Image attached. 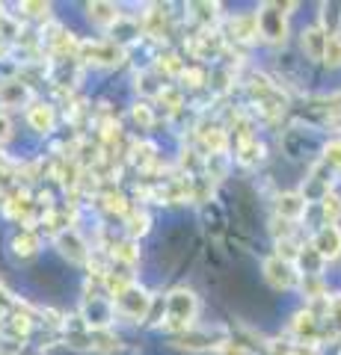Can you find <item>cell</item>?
<instances>
[{
    "instance_id": "6da1fadb",
    "label": "cell",
    "mask_w": 341,
    "mask_h": 355,
    "mask_svg": "<svg viewBox=\"0 0 341 355\" xmlns=\"http://www.w3.org/2000/svg\"><path fill=\"white\" fill-rule=\"evenodd\" d=\"M196 314H199V299H196V293L178 287V291H172V293L167 296V326H169L172 331H187V329H193Z\"/></svg>"
},
{
    "instance_id": "7a4b0ae2",
    "label": "cell",
    "mask_w": 341,
    "mask_h": 355,
    "mask_svg": "<svg viewBox=\"0 0 341 355\" xmlns=\"http://www.w3.org/2000/svg\"><path fill=\"white\" fill-rule=\"evenodd\" d=\"M288 9H294V3H261L258 6V33L267 42H285L288 36Z\"/></svg>"
},
{
    "instance_id": "3957f363",
    "label": "cell",
    "mask_w": 341,
    "mask_h": 355,
    "mask_svg": "<svg viewBox=\"0 0 341 355\" xmlns=\"http://www.w3.org/2000/svg\"><path fill=\"white\" fill-rule=\"evenodd\" d=\"M113 305H116L119 314L128 317V320H146L149 317V308H151V296L142 291V287L128 284L125 291L113 299Z\"/></svg>"
},
{
    "instance_id": "277c9868",
    "label": "cell",
    "mask_w": 341,
    "mask_h": 355,
    "mask_svg": "<svg viewBox=\"0 0 341 355\" xmlns=\"http://www.w3.org/2000/svg\"><path fill=\"white\" fill-rule=\"evenodd\" d=\"M264 279H267L276 291H288V287H297L303 279H300V270H297L294 261H285L279 254L264 261Z\"/></svg>"
},
{
    "instance_id": "5b68a950",
    "label": "cell",
    "mask_w": 341,
    "mask_h": 355,
    "mask_svg": "<svg viewBox=\"0 0 341 355\" xmlns=\"http://www.w3.org/2000/svg\"><path fill=\"white\" fill-rule=\"evenodd\" d=\"M175 343L184 349H223L226 343H232L226 335V329H187L181 338H175Z\"/></svg>"
},
{
    "instance_id": "8992f818",
    "label": "cell",
    "mask_w": 341,
    "mask_h": 355,
    "mask_svg": "<svg viewBox=\"0 0 341 355\" xmlns=\"http://www.w3.org/2000/svg\"><path fill=\"white\" fill-rule=\"evenodd\" d=\"M78 57L98 62V65H116L119 60H122V48H119L116 42H83Z\"/></svg>"
},
{
    "instance_id": "52a82bcc",
    "label": "cell",
    "mask_w": 341,
    "mask_h": 355,
    "mask_svg": "<svg viewBox=\"0 0 341 355\" xmlns=\"http://www.w3.org/2000/svg\"><path fill=\"white\" fill-rule=\"evenodd\" d=\"M312 249L321 254L324 261H335L341 254V228L338 225H324L312 237Z\"/></svg>"
},
{
    "instance_id": "ba28073f",
    "label": "cell",
    "mask_w": 341,
    "mask_h": 355,
    "mask_svg": "<svg viewBox=\"0 0 341 355\" xmlns=\"http://www.w3.org/2000/svg\"><path fill=\"white\" fill-rule=\"evenodd\" d=\"M57 249L69 258L72 263H86L90 261V249H86L83 237L78 234V231H63V234H57Z\"/></svg>"
},
{
    "instance_id": "9c48e42d",
    "label": "cell",
    "mask_w": 341,
    "mask_h": 355,
    "mask_svg": "<svg viewBox=\"0 0 341 355\" xmlns=\"http://www.w3.org/2000/svg\"><path fill=\"white\" fill-rule=\"evenodd\" d=\"M326 42H329V33H326L321 24H317V27H309V30H303V51L309 53L312 60H324Z\"/></svg>"
},
{
    "instance_id": "30bf717a",
    "label": "cell",
    "mask_w": 341,
    "mask_h": 355,
    "mask_svg": "<svg viewBox=\"0 0 341 355\" xmlns=\"http://www.w3.org/2000/svg\"><path fill=\"white\" fill-rule=\"evenodd\" d=\"M306 205L309 202L303 198V193H285L276 198V210L282 219H300L306 214Z\"/></svg>"
},
{
    "instance_id": "8fae6325",
    "label": "cell",
    "mask_w": 341,
    "mask_h": 355,
    "mask_svg": "<svg viewBox=\"0 0 341 355\" xmlns=\"http://www.w3.org/2000/svg\"><path fill=\"white\" fill-rule=\"evenodd\" d=\"M27 101H30L27 83L9 80V83L0 86V104H3V107H21V104H27Z\"/></svg>"
},
{
    "instance_id": "7c38bea8",
    "label": "cell",
    "mask_w": 341,
    "mask_h": 355,
    "mask_svg": "<svg viewBox=\"0 0 341 355\" xmlns=\"http://www.w3.org/2000/svg\"><path fill=\"white\" fill-rule=\"evenodd\" d=\"M86 9H90V18L101 27H116L119 21H122V12H119V6H113V3H90Z\"/></svg>"
},
{
    "instance_id": "4fadbf2b",
    "label": "cell",
    "mask_w": 341,
    "mask_h": 355,
    "mask_svg": "<svg viewBox=\"0 0 341 355\" xmlns=\"http://www.w3.org/2000/svg\"><path fill=\"white\" fill-rule=\"evenodd\" d=\"M228 30H232V36L238 42H252V39H258V18L256 15H240L228 24Z\"/></svg>"
},
{
    "instance_id": "5bb4252c",
    "label": "cell",
    "mask_w": 341,
    "mask_h": 355,
    "mask_svg": "<svg viewBox=\"0 0 341 355\" xmlns=\"http://www.w3.org/2000/svg\"><path fill=\"white\" fill-rule=\"evenodd\" d=\"M30 125H33V130H39V133H51L53 130V110L48 104L30 107Z\"/></svg>"
},
{
    "instance_id": "9a60e30c",
    "label": "cell",
    "mask_w": 341,
    "mask_h": 355,
    "mask_svg": "<svg viewBox=\"0 0 341 355\" xmlns=\"http://www.w3.org/2000/svg\"><path fill=\"white\" fill-rule=\"evenodd\" d=\"M13 249H15L18 258H33V254L39 252V237L33 234V231H24V234H18L13 240Z\"/></svg>"
},
{
    "instance_id": "2e32d148",
    "label": "cell",
    "mask_w": 341,
    "mask_h": 355,
    "mask_svg": "<svg viewBox=\"0 0 341 355\" xmlns=\"http://www.w3.org/2000/svg\"><path fill=\"white\" fill-rule=\"evenodd\" d=\"M321 214H324V225H335V222L341 219V198L335 193L321 198Z\"/></svg>"
},
{
    "instance_id": "e0dca14e",
    "label": "cell",
    "mask_w": 341,
    "mask_h": 355,
    "mask_svg": "<svg viewBox=\"0 0 341 355\" xmlns=\"http://www.w3.org/2000/svg\"><path fill=\"white\" fill-rule=\"evenodd\" d=\"M149 231V214L146 210H131L128 214V234L137 237V234H146Z\"/></svg>"
},
{
    "instance_id": "ac0fdd59",
    "label": "cell",
    "mask_w": 341,
    "mask_h": 355,
    "mask_svg": "<svg viewBox=\"0 0 341 355\" xmlns=\"http://www.w3.org/2000/svg\"><path fill=\"white\" fill-rule=\"evenodd\" d=\"M104 207L110 210V214H119V216L131 214V205L125 202V196H119V193H107L104 196Z\"/></svg>"
},
{
    "instance_id": "d6986e66",
    "label": "cell",
    "mask_w": 341,
    "mask_h": 355,
    "mask_svg": "<svg viewBox=\"0 0 341 355\" xmlns=\"http://www.w3.org/2000/svg\"><path fill=\"white\" fill-rule=\"evenodd\" d=\"M324 62L333 65V69H338L341 65V36H329L326 42V53H324Z\"/></svg>"
},
{
    "instance_id": "ffe728a7",
    "label": "cell",
    "mask_w": 341,
    "mask_h": 355,
    "mask_svg": "<svg viewBox=\"0 0 341 355\" xmlns=\"http://www.w3.org/2000/svg\"><path fill=\"white\" fill-rule=\"evenodd\" d=\"M190 9H196V18H199L202 24H214V21H217V12H219V6H217V3H193Z\"/></svg>"
},
{
    "instance_id": "44dd1931",
    "label": "cell",
    "mask_w": 341,
    "mask_h": 355,
    "mask_svg": "<svg viewBox=\"0 0 341 355\" xmlns=\"http://www.w3.org/2000/svg\"><path fill=\"white\" fill-rule=\"evenodd\" d=\"M163 314H167V299H160V296H151V308H149V317H146V323L149 326H155L163 320Z\"/></svg>"
},
{
    "instance_id": "7402d4cb",
    "label": "cell",
    "mask_w": 341,
    "mask_h": 355,
    "mask_svg": "<svg viewBox=\"0 0 341 355\" xmlns=\"http://www.w3.org/2000/svg\"><path fill=\"white\" fill-rule=\"evenodd\" d=\"M326 320H329V326H333V331L338 335V331H341V296L329 299V314H326Z\"/></svg>"
},
{
    "instance_id": "603a6c76",
    "label": "cell",
    "mask_w": 341,
    "mask_h": 355,
    "mask_svg": "<svg viewBox=\"0 0 341 355\" xmlns=\"http://www.w3.org/2000/svg\"><path fill=\"white\" fill-rule=\"evenodd\" d=\"M131 116H134V121L142 128V130H149L151 128V121H155V116H151V110L146 104H137L134 110H131Z\"/></svg>"
},
{
    "instance_id": "cb8c5ba5",
    "label": "cell",
    "mask_w": 341,
    "mask_h": 355,
    "mask_svg": "<svg viewBox=\"0 0 341 355\" xmlns=\"http://www.w3.org/2000/svg\"><path fill=\"white\" fill-rule=\"evenodd\" d=\"M324 160L333 166V169H341V139H333L326 146V154H324Z\"/></svg>"
},
{
    "instance_id": "d4e9b609",
    "label": "cell",
    "mask_w": 341,
    "mask_h": 355,
    "mask_svg": "<svg viewBox=\"0 0 341 355\" xmlns=\"http://www.w3.org/2000/svg\"><path fill=\"white\" fill-rule=\"evenodd\" d=\"M181 80H184L187 86H193V89H196V86H202V83H205V74H202L199 69H184V71H181Z\"/></svg>"
},
{
    "instance_id": "484cf974",
    "label": "cell",
    "mask_w": 341,
    "mask_h": 355,
    "mask_svg": "<svg viewBox=\"0 0 341 355\" xmlns=\"http://www.w3.org/2000/svg\"><path fill=\"white\" fill-rule=\"evenodd\" d=\"M158 98H160V101H167V104H169V110H178V107H181V95H178V89H167V86H163V92H160Z\"/></svg>"
},
{
    "instance_id": "4316f807",
    "label": "cell",
    "mask_w": 341,
    "mask_h": 355,
    "mask_svg": "<svg viewBox=\"0 0 341 355\" xmlns=\"http://www.w3.org/2000/svg\"><path fill=\"white\" fill-rule=\"evenodd\" d=\"M24 9H27L30 15H36V18L48 15V3H24Z\"/></svg>"
},
{
    "instance_id": "83f0119b",
    "label": "cell",
    "mask_w": 341,
    "mask_h": 355,
    "mask_svg": "<svg viewBox=\"0 0 341 355\" xmlns=\"http://www.w3.org/2000/svg\"><path fill=\"white\" fill-rule=\"evenodd\" d=\"M9 137V121H6V116H0V139H6Z\"/></svg>"
},
{
    "instance_id": "f1b7e54d",
    "label": "cell",
    "mask_w": 341,
    "mask_h": 355,
    "mask_svg": "<svg viewBox=\"0 0 341 355\" xmlns=\"http://www.w3.org/2000/svg\"><path fill=\"white\" fill-rule=\"evenodd\" d=\"M285 355H315V352H309V349H285Z\"/></svg>"
},
{
    "instance_id": "f546056e",
    "label": "cell",
    "mask_w": 341,
    "mask_h": 355,
    "mask_svg": "<svg viewBox=\"0 0 341 355\" xmlns=\"http://www.w3.org/2000/svg\"><path fill=\"white\" fill-rule=\"evenodd\" d=\"M0 293H3V284H0Z\"/></svg>"
}]
</instances>
